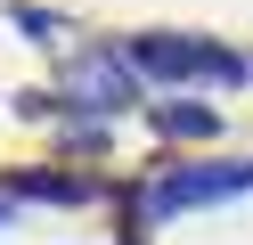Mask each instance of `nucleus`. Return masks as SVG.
<instances>
[{
	"label": "nucleus",
	"instance_id": "obj_6",
	"mask_svg": "<svg viewBox=\"0 0 253 245\" xmlns=\"http://www.w3.org/2000/svg\"><path fill=\"white\" fill-rule=\"evenodd\" d=\"M8 204H17V196H8V188H0V229H8Z\"/></svg>",
	"mask_w": 253,
	"mask_h": 245
},
{
	"label": "nucleus",
	"instance_id": "obj_4",
	"mask_svg": "<svg viewBox=\"0 0 253 245\" xmlns=\"http://www.w3.org/2000/svg\"><path fill=\"white\" fill-rule=\"evenodd\" d=\"M8 196H33V204H98V196H131L123 180L106 172H17V180H0Z\"/></svg>",
	"mask_w": 253,
	"mask_h": 245
},
{
	"label": "nucleus",
	"instance_id": "obj_3",
	"mask_svg": "<svg viewBox=\"0 0 253 245\" xmlns=\"http://www.w3.org/2000/svg\"><path fill=\"white\" fill-rule=\"evenodd\" d=\"M57 106L82 114V123L123 114V106H139V74L123 65V49H90L82 65H66V98H57Z\"/></svg>",
	"mask_w": 253,
	"mask_h": 245
},
{
	"label": "nucleus",
	"instance_id": "obj_5",
	"mask_svg": "<svg viewBox=\"0 0 253 245\" xmlns=\"http://www.w3.org/2000/svg\"><path fill=\"white\" fill-rule=\"evenodd\" d=\"M147 131L155 139H212L220 114L204 106V98H147Z\"/></svg>",
	"mask_w": 253,
	"mask_h": 245
},
{
	"label": "nucleus",
	"instance_id": "obj_2",
	"mask_svg": "<svg viewBox=\"0 0 253 245\" xmlns=\"http://www.w3.org/2000/svg\"><path fill=\"white\" fill-rule=\"evenodd\" d=\"M229 196H253V163H171L147 188H131L139 221H171L188 204H229Z\"/></svg>",
	"mask_w": 253,
	"mask_h": 245
},
{
	"label": "nucleus",
	"instance_id": "obj_1",
	"mask_svg": "<svg viewBox=\"0 0 253 245\" xmlns=\"http://www.w3.org/2000/svg\"><path fill=\"white\" fill-rule=\"evenodd\" d=\"M123 65H131L139 82H253V57L229 41H212V33H131V41H115Z\"/></svg>",
	"mask_w": 253,
	"mask_h": 245
}]
</instances>
